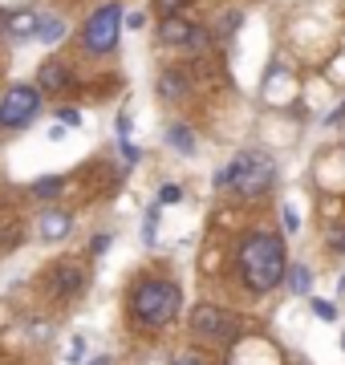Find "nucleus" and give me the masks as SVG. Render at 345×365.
Returning a JSON list of instances; mask_svg holds the SVG:
<instances>
[{
	"mask_svg": "<svg viewBox=\"0 0 345 365\" xmlns=\"http://www.w3.org/2000/svg\"><path fill=\"white\" fill-rule=\"evenodd\" d=\"M325 248L337 252V256H345V220H337V223L325 227Z\"/></svg>",
	"mask_w": 345,
	"mask_h": 365,
	"instance_id": "18",
	"label": "nucleus"
},
{
	"mask_svg": "<svg viewBox=\"0 0 345 365\" xmlns=\"http://www.w3.org/2000/svg\"><path fill=\"white\" fill-rule=\"evenodd\" d=\"M66 361H69V365H81V361H86V337H73V341H69Z\"/></svg>",
	"mask_w": 345,
	"mask_h": 365,
	"instance_id": "23",
	"label": "nucleus"
},
{
	"mask_svg": "<svg viewBox=\"0 0 345 365\" xmlns=\"http://www.w3.org/2000/svg\"><path fill=\"white\" fill-rule=\"evenodd\" d=\"M325 122H329V126H333V122H345V102H341V106H337V110H333V114H329V118H325Z\"/></svg>",
	"mask_w": 345,
	"mask_h": 365,
	"instance_id": "31",
	"label": "nucleus"
},
{
	"mask_svg": "<svg viewBox=\"0 0 345 365\" xmlns=\"http://www.w3.org/2000/svg\"><path fill=\"white\" fill-rule=\"evenodd\" d=\"M179 199H183V187H175V182H163V187H159V207L179 203Z\"/></svg>",
	"mask_w": 345,
	"mask_h": 365,
	"instance_id": "24",
	"label": "nucleus"
},
{
	"mask_svg": "<svg viewBox=\"0 0 345 365\" xmlns=\"http://www.w3.org/2000/svg\"><path fill=\"white\" fill-rule=\"evenodd\" d=\"M240 25H244V13H240V9H224V13H220V21H215V29H212V37H215V41L236 37Z\"/></svg>",
	"mask_w": 345,
	"mask_h": 365,
	"instance_id": "16",
	"label": "nucleus"
},
{
	"mask_svg": "<svg viewBox=\"0 0 345 365\" xmlns=\"http://www.w3.org/2000/svg\"><path fill=\"white\" fill-rule=\"evenodd\" d=\"M57 118H61V126H69V130H78L81 126V110H73V106H61Z\"/></svg>",
	"mask_w": 345,
	"mask_h": 365,
	"instance_id": "26",
	"label": "nucleus"
},
{
	"mask_svg": "<svg viewBox=\"0 0 345 365\" xmlns=\"http://www.w3.org/2000/svg\"><path fill=\"white\" fill-rule=\"evenodd\" d=\"M155 86H159V98H163V102H187V98H191V90H195L191 73H187V69H179V66L163 69Z\"/></svg>",
	"mask_w": 345,
	"mask_h": 365,
	"instance_id": "9",
	"label": "nucleus"
},
{
	"mask_svg": "<svg viewBox=\"0 0 345 365\" xmlns=\"http://www.w3.org/2000/svg\"><path fill=\"white\" fill-rule=\"evenodd\" d=\"M187 329L195 341H207V345H232L240 337V321L232 309L224 304H195L187 313Z\"/></svg>",
	"mask_w": 345,
	"mask_h": 365,
	"instance_id": "5",
	"label": "nucleus"
},
{
	"mask_svg": "<svg viewBox=\"0 0 345 365\" xmlns=\"http://www.w3.org/2000/svg\"><path fill=\"white\" fill-rule=\"evenodd\" d=\"M284 284H289L292 297H309V292H313V272H309V264H289V268H284Z\"/></svg>",
	"mask_w": 345,
	"mask_h": 365,
	"instance_id": "13",
	"label": "nucleus"
},
{
	"mask_svg": "<svg viewBox=\"0 0 345 365\" xmlns=\"http://www.w3.org/2000/svg\"><path fill=\"white\" fill-rule=\"evenodd\" d=\"M4 33H9V37H33V33H37V13H29V9H21V13H9L4 16Z\"/></svg>",
	"mask_w": 345,
	"mask_h": 365,
	"instance_id": "14",
	"label": "nucleus"
},
{
	"mask_svg": "<svg viewBox=\"0 0 345 365\" xmlns=\"http://www.w3.org/2000/svg\"><path fill=\"white\" fill-rule=\"evenodd\" d=\"M86 365H110V357H106V353H102V357H90V361H86Z\"/></svg>",
	"mask_w": 345,
	"mask_h": 365,
	"instance_id": "32",
	"label": "nucleus"
},
{
	"mask_svg": "<svg viewBox=\"0 0 345 365\" xmlns=\"http://www.w3.org/2000/svg\"><path fill=\"white\" fill-rule=\"evenodd\" d=\"M110 244H114V235H110V232L90 235V256H106V252H110Z\"/></svg>",
	"mask_w": 345,
	"mask_h": 365,
	"instance_id": "22",
	"label": "nucleus"
},
{
	"mask_svg": "<svg viewBox=\"0 0 345 365\" xmlns=\"http://www.w3.org/2000/svg\"><path fill=\"white\" fill-rule=\"evenodd\" d=\"M61 191H66V179H61V175H41V179L33 182V195L45 199V203H49V199H57Z\"/></svg>",
	"mask_w": 345,
	"mask_h": 365,
	"instance_id": "17",
	"label": "nucleus"
},
{
	"mask_svg": "<svg viewBox=\"0 0 345 365\" xmlns=\"http://www.w3.org/2000/svg\"><path fill=\"white\" fill-rule=\"evenodd\" d=\"M33 37L41 41V45H57V41L66 37V21L57 13H45V16H37V33Z\"/></svg>",
	"mask_w": 345,
	"mask_h": 365,
	"instance_id": "15",
	"label": "nucleus"
},
{
	"mask_svg": "<svg viewBox=\"0 0 345 365\" xmlns=\"http://www.w3.org/2000/svg\"><path fill=\"white\" fill-rule=\"evenodd\" d=\"M122 25H126V29H134V33H138V29L146 25V16H143V13H122Z\"/></svg>",
	"mask_w": 345,
	"mask_h": 365,
	"instance_id": "30",
	"label": "nucleus"
},
{
	"mask_svg": "<svg viewBox=\"0 0 345 365\" xmlns=\"http://www.w3.org/2000/svg\"><path fill=\"white\" fill-rule=\"evenodd\" d=\"M280 215H284V227H289V232H297V227H301V215H297V203H284V207H280Z\"/></svg>",
	"mask_w": 345,
	"mask_h": 365,
	"instance_id": "27",
	"label": "nucleus"
},
{
	"mask_svg": "<svg viewBox=\"0 0 345 365\" xmlns=\"http://www.w3.org/2000/svg\"><path fill=\"white\" fill-rule=\"evenodd\" d=\"M183 313V288L171 276H138L126 292V317L143 333H163Z\"/></svg>",
	"mask_w": 345,
	"mask_h": 365,
	"instance_id": "2",
	"label": "nucleus"
},
{
	"mask_svg": "<svg viewBox=\"0 0 345 365\" xmlns=\"http://www.w3.org/2000/svg\"><path fill=\"white\" fill-rule=\"evenodd\" d=\"M118 33H122V4L118 0H106L81 25V49L90 53V57H106V53L118 49Z\"/></svg>",
	"mask_w": 345,
	"mask_h": 365,
	"instance_id": "4",
	"label": "nucleus"
},
{
	"mask_svg": "<svg viewBox=\"0 0 345 365\" xmlns=\"http://www.w3.org/2000/svg\"><path fill=\"white\" fill-rule=\"evenodd\" d=\"M236 280L244 292L252 297H268L284 284V268H289V252H284V235L268 232V227H252L236 240Z\"/></svg>",
	"mask_w": 345,
	"mask_h": 365,
	"instance_id": "1",
	"label": "nucleus"
},
{
	"mask_svg": "<svg viewBox=\"0 0 345 365\" xmlns=\"http://www.w3.org/2000/svg\"><path fill=\"white\" fill-rule=\"evenodd\" d=\"M163 143L171 146V150H179L183 158H191L200 150V134L191 130L187 122H167V126H163Z\"/></svg>",
	"mask_w": 345,
	"mask_h": 365,
	"instance_id": "11",
	"label": "nucleus"
},
{
	"mask_svg": "<svg viewBox=\"0 0 345 365\" xmlns=\"http://www.w3.org/2000/svg\"><path fill=\"white\" fill-rule=\"evenodd\" d=\"M313 317H317V321H329V325H333L341 313H337V304H333V300H313Z\"/></svg>",
	"mask_w": 345,
	"mask_h": 365,
	"instance_id": "21",
	"label": "nucleus"
},
{
	"mask_svg": "<svg viewBox=\"0 0 345 365\" xmlns=\"http://www.w3.org/2000/svg\"><path fill=\"white\" fill-rule=\"evenodd\" d=\"M341 349H345V333H341Z\"/></svg>",
	"mask_w": 345,
	"mask_h": 365,
	"instance_id": "34",
	"label": "nucleus"
},
{
	"mask_svg": "<svg viewBox=\"0 0 345 365\" xmlns=\"http://www.w3.org/2000/svg\"><path fill=\"white\" fill-rule=\"evenodd\" d=\"M73 81H78V78H73V69H69L66 61H57V57L41 61V69H37V90H41V98H45V93H66Z\"/></svg>",
	"mask_w": 345,
	"mask_h": 365,
	"instance_id": "8",
	"label": "nucleus"
},
{
	"mask_svg": "<svg viewBox=\"0 0 345 365\" xmlns=\"http://www.w3.org/2000/svg\"><path fill=\"white\" fill-rule=\"evenodd\" d=\"M191 21H183V16H167V21H159V41L163 45H175V49H183L187 41H191Z\"/></svg>",
	"mask_w": 345,
	"mask_h": 365,
	"instance_id": "12",
	"label": "nucleus"
},
{
	"mask_svg": "<svg viewBox=\"0 0 345 365\" xmlns=\"http://www.w3.org/2000/svg\"><path fill=\"white\" fill-rule=\"evenodd\" d=\"M272 182H277V158L268 150H240L215 175V187L232 191L236 199H260L264 191H272Z\"/></svg>",
	"mask_w": 345,
	"mask_h": 365,
	"instance_id": "3",
	"label": "nucleus"
},
{
	"mask_svg": "<svg viewBox=\"0 0 345 365\" xmlns=\"http://www.w3.org/2000/svg\"><path fill=\"white\" fill-rule=\"evenodd\" d=\"M37 232H41V240H45V244H61V240H69V232H73V215H69V211H61V207H49L45 215H41Z\"/></svg>",
	"mask_w": 345,
	"mask_h": 365,
	"instance_id": "10",
	"label": "nucleus"
},
{
	"mask_svg": "<svg viewBox=\"0 0 345 365\" xmlns=\"http://www.w3.org/2000/svg\"><path fill=\"white\" fill-rule=\"evenodd\" d=\"M45 288H49V297L69 304V300H78L86 288H90V268L81 260H57L49 272H45Z\"/></svg>",
	"mask_w": 345,
	"mask_h": 365,
	"instance_id": "7",
	"label": "nucleus"
},
{
	"mask_svg": "<svg viewBox=\"0 0 345 365\" xmlns=\"http://www.w3.org/2000/svg\"><path fill=\"white\" fill-rule=\"evenodd\" d=\"M191 4H195V0H155V9H159L163 21H167V16H183Z\"/></svg>",
	"mask_w": 345,
	"mask_h": 365,
	"instance_id": "19",
	"label": "nucleus"
},
{
	"mask_svg": "<svg viewBox=\"0 0 345 365\" xmlns=\"http://www.w3.org/2000/svg\"><path fill=\"white\" fill-rule=\"evenodd\" d=\"M341 297H345V276H341Z\"/></svg>",
	"mask_w": 345,
	"mask_h": 365,
	"instance_id": "33",
	"label": "nucleus"
},
{
	"mask_svg": "<svg viewBox=\"0 0 345 365\" xmlns=\"http://www.w3.org/2000/svg\"><path fill=\"white\" fill-rule=\"evenodd\" d=\"M167 365H207V361H203L200 353H175V357H171Z\"/></svg>",
	"mask_w": 345,
	"mask_h": 365,
	"instance_id": "28",
	"label": "nucleus"
},
{
	"mask_svg": "<svg viewBox=\"0 0 345 365\" xmlns=\"http://www.w3.org/2000/svg\"><path fill=\"white\" fill-rule=\"evenodd\" d=\"M41 114V90L29 81H13L0 93V130H25Z\"/></svg>",
	"mask_w": 345,
	"mask_h": 365,
	"instance_id": "6",
	"label": "nucleus"
},
{
	"mask_svg": "<svg viewBox=\"0 0 345 365\" xmlns=\"http://www.w3.org/2000/svg\"><path fill=\"white\" fill-rule=\"evenodd\" d=\"M122 158H126V163H138V158H143V150H138L130 138H122Z\"/></svg>",
	"mask_w": 345,
	"mask_h": 365,
	"instance_id": "29",
	"label": "nucleus"
},
{
	"mask_svg": "<svg viewBox=\"0 0 345 365\" xmlns=\"http://www.w3.org/2000/svg\"><path fill=\"white\" fill-rule=\"evenodd\" d=\"M21 235H25V232H21V223H9V232H0V244H4V252H13L16 244H21Z\"/></svg>",
	"mask_w": 345,
	"mask_h": 365,
	"instance_id": "25",
	"label": "nucleus"
},
{
	"mask_svg": "<svg viewBox=\"0 0 345 365\" xmlns=\"http://www.w3.org/2000/svg\"><path fill=\"white\" fill-rule=\"evenodd\" d=\"M191 49H200V53H212L215 37H212V29H191V41H187Z\"/></svg>",
	"mask_w": 345,
	"mask_h": 365,
	"instance_id": "20",
	"label": "nucleus"
}]
</instances>
